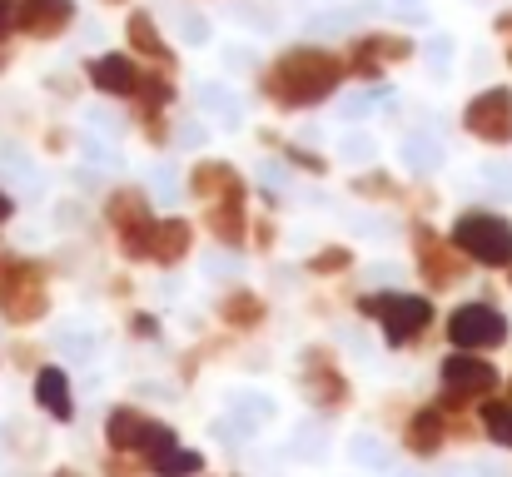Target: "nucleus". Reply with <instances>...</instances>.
I'll return each instance as SVG.
<instances>
[{
	"mask_svg": "<svg viewBox=\"0 0 512 477\" xmlns=\"http://www.w3.org/2000/svg\"><path fill=\"white\" fill-rule=\"evenodd\" d=\"M50 309V289H45V269L30 259H10L0 269V314L10 323H35Z\"/></svg>",
	"mask_w": 512,
	"mask_h": 477,
	"instance_id": "4",
	"label": "nucleus"
},
{
	"mask_svg": "<svg viewBox=\"0 0 512 477\" xmlns=\"http://www.w3.org/2000/svg\"><path fill=\"white\" fill-rule=\"evenodd\" d=\"M289 159H294V164H309V174H324V159H319V155H304V150H289Z\"/></svg>",
	"mask_w": 512,
	"mask_h": 477,
	"instance_id": "28",
	"label": "nucleus"
},
{
	"mask_svg": "<svg viewBox=\"0 0 512 477\" xmlns=\"http://www.w3.org/2000/svg\"><path fill=\"white\" fill-rule=\"evenodd\" d=\"M254 239H259V249H269V244H274V224H269V219H264V224H259V229H254Z\"/></svg>",
	"mask_w": 512,
	"mask_h": 477,
	"instance_id": "29",
	"label": "nucleus"
},
{
	"mask_svg": "<svg viewBox=\"0 0 512 477\" xmlns=\"http://www.w3.org/2000/svg\"><path fill=\"white\" fill-rule=\"evenodd\" d=\"M35 403L55 418V423H70L75 418V398H70V378L60 368H40L35 373Z\"/></svg>",
	"mask_w": 512,
	"mask_h": 477,
	"instance_id": "20",
	"label": "nucleus"
},
{
	"mask_svg": "<svg viewBox=\"0 0 512 477\" xmlns=\"http://www.w3.org/2000/svg\"><path fill=\"white\" fill-rule=\"evenodd\" d=\"M339 85H343V60L334 50H314V45L284 50V55L259 75V90H264L274 105H284V110L324 105Z\"/></svg>",
	"mask_w": 512,
	"mask_h": 477,
	"instance_id": "1",
	"label": "nucleus"
},
{
	"mask_svg": "<svg viewBox=\"0 0 512 477\" xmlns=\"http://www.w3.org/2000/svg\"><path fill=\"white\" fill-rule=\"evenodd\" d=\"M483 433H488L493 443L512 448V398H493V403H483Z\"/></svg>",
	"mask_w": 512,
	"mask_h": 477,
	"instance_id": "24",
	"label": "nucleus"
},
{
	"mask_svg": "<svg viewBox=\"0 0 512 477\" xmlns=\"http://www.w3.org/2000/svg\"><path fill=\"white\" fill-rule=\"evenodd\" d=\"M55 477H80V473H70V468H60V473H55Z\"/></svg>",
	"mask_w": 512,
	"mask_h": 477,
	"instance_id": "33",
	"label": "nucleus"
},
{
	"mask_svg": "<svg viewBox=\"0 0 512 477\" xmlns=\"http://www.w3.org/2000/svg\"><path fill=\"white\" fill-rule=\"evenodd\" d=\"M234 189H249V184H244V174H239L234 164H224V159H199L194 174H189V194L204 199V204H214V199H224V194H234Z\"/></svg>",
	"mask_w": 512,
	"mask_h": 477,
	"instance_id": "16",
	"label": "nucleus"
},
{
	"mask_svg": "<svg viewBox=\"0 0 512 477\" xmlns=\"http://www.w3.org/2000/svg\"><path fill=\"white\" fill-rule=\"evenodd\" d=\"M493 388H498V368H493L488 358H478V353H453V358H443V398H438L433 408L448 418V413H458V408L488 398Z\"/></svg>",
	"mask_w": 512,
	"mask_h": 477,
	"instance_id": "5",
	"label": "nucleus"
},
{
	"mask_svg": "<svg viewBox=\"0 0 512 477\" xmlns=\"http://www.w3.org/2000/svg\"><path fill=\"white\" fill-rule=\"evenodd\" d=\"M508 65H512V40H508Z\"/></svg>",
	"mask_w": 512,
	"mask_h": 477,
	"instance_id": "35",
	"label": "nucleus"
},
{
	"mask_svg": "<svg viewBox=\"0 0 512 477\" xmlns=\"http://www.w3.org/2000/svg\"><path fill=\"white\" fill-rule=\"evenodd\" d=\"M219 318H224L229 328H259V323H264V299L249 294V289H229V294L219 299Z\"/></svg>",
	"mask_w": 512,
	"mask_h": 477,
	"instance_id": "22",
	"label": "nucleus"
},
{
	"mask_svg": "<svg viewBox=\"0 0 512 477\" xmlns=\"http://www.w3.org/2000/svg\"><path fill=\"white\" fill-rule=\"evenodd\" d=\"M448 338L458 353H488V348L508 343V318L493 304H463L448 314Z\"/></svg>",
	"mask_w": 512,
	"mask_h": 477,
	"instance_id": "8",
	"label": "nucleus"
},
{
	"mask_svg": "<svg viewBox=\"0 0 512 477\" xmlns=\"http://www.w3.org/2000/svg\"><path fill=\"white\" fill-rule=\"evenodd\" d=\"M10 214H15V204H10V194H0V224H5Z\"/></svg>",
	"mask_w": 512,
	"mask_h": 477,
	"instance_id": "32",
	"label": "nucleus"
},
{
	"mask_svg": "<svg viewBox=\"0 0 512 477\" xmlns=\"http://www.w3.org/2000/svg\"><path fill=\"white\" fill-rule=\"evenodd\" d=\"M75 25V0H15V30L30 40H55Z\"/></svg>",
	"mask_w": 512,
	"mask_h": 477,
	"instance_id": "12",
	"label": "nucleus"
},
{
	"mask_svg": "<svg viewBox=\"0 0 512 477\" xmlns=\"http://www.w3.org/2000/svg\"><path fill=\"white\" fill-rule=\"evenodd\" d=\"M10 30H15V0H0V45L10 40Z\"/></svg>",
	"mask_w": 512,
	"mask_h": 477,
	"instance_id": "27",
	"label": "nucleus"
},
{
	"mask_svg": "<svg viewBox=\"0 0 512 477\" xmlns=\"http://www.w3.org/2000/svg\"><path fill=\"white\" fill-rule=\"evenodd\" d=\"M125 40H130V50H135V55H145V60H150V65H160L165 75L174 70V50H170V40L160 35V25L150 20V10H135V15H130Z\"/></svg>",
	"mask_w": 512,
	"mask_h": 477,
	"instance_id": "17",
	"label": "nucleus"
},
{
	"mask_svg": "<svg viewBox=\"0 0 512 477\" xmlns=\"http://www.w3.org/2000/svg\"><path fill=\"white\" fill-rule=\"evenodd\" d=\"M145 468H150L155 477H194V473H204V458L174 443V448H165V453H155Z\"/></svg>",
	"mask_w": 512,
	"mask_h": 477,
	"instance_id": "23",
	"label": "nucleus"
},
{
	"mask_svg": "<svg viewBox=\"0 0 512 477\" xmlns=\"http://www.w3.org/2000/svg\"><path fill=\"white\" fill-rule=\"evenodd\" d=\"M209 234L229 249H239L249 239V189H234V194L209 204Z\"/></svg>",
	"mask_w": 512,
	"mask_h": 477,
	"instance_id": "15",
	"label": "nucleus"
},
{
	"mask_svg": "<svg viewBox=\"0 0 512 477\" xmlns=\"http://www.w3.org/2000/svg\"><path fill=\"white\" fill-rule=\"evenodd\" d=\"M358 314H368L383 328V338H388L393 348H403V343H413V338L428 333L433 304H428L423 294H363V299H358Z\"/></svg>",
	"mask_w": 512,
	"mask_h": 477,
	"instance_id": "3",
	"label": "nucleus"
},
{
	"mask_svg": "<svg viewBox=\"0 0 512 477\" xmlns=\"http://www.w3.org/2000/svg\"><path fill=\"white\" fill-rule=\"evenodd\" d=\"M135 110H140V125H145V135L155 140V145H165L170 140V130H165V105L174 100V80L165 70H140V85H135Z\"/></svg>",
	"mask_w": 512,
	"mask_h": 477,
	"instance_id": "11",
	"label": "nucleus"
},
{
	"mask_svg": "<svg viewBox=\"0 0 512 477\" xmlns=\"http://www.w3.org/2000/svg\"><path fill=\"white\" fill-rule=\"evenodd\" d=\"M508 398H512V383H508Z\"/></svg>",
	"mask_w": 512,
	"mask_h": 477,
	"instance_id": "38",
	"label": "nucleus"
},
{
	"mask_svg": "<svg viewBox=\"0 0 512 477\" xmlns=\"http://www.w3.org/2000/svg\"><path fill=\"white\" fill-rule=\"evenodd\" d=\"M348 264H353V249H339V244H334V249H324V254L309 259V274H343Z\"/></svg>",
	"mask_w": 512,
	"mask_h": 477,
	"instance_id": "25",
	"label": "nucleus"
},
{
	"mask_svg": "<svg viewBox=\"0 0 512 477\" xmlns=\"http://www.w3.org/2000/svg\"><path fill=\"white\" fill-rule=\"evenodd\" d=\"M493 30H498L503 40H512V10H508V15H498V20H493Z\"/></svg>",
	"mask_w": 512,
	"mask_h": 477,
	"instance_id": "31",
	"label": "nucleus"
},
{
	"mask_svg": "<svg viewBox=\"0 0 512 477\" xmlns=\"http://www.w3.org/2000/svg\"><path fill=\"white\" fill-rule=\"evenodd\" d=\"M413 55V40L408 35H363L358 45H348L343 60V80H378L383 65H398Z\"/></svg>",
	"mask_w": 512,
	"mask_h": 477,
	"instance_id": "9",
	"label": "nucleus"
},
{
	"mask_svg": "<svg viewBox=\"0 0 512 477\" xmlns=\"http://www.w3.org/2000/svg\"><path fill=\"white\" fill-rule=\"evenodd\" d=\"M150 428H155V418H145L140 408H115L105 418V438H110L115 453H140L145 438H150Z\"/></svg>",
	"mask_w": 512,
	"mask_h": 477,
	"instance_id": "18",
	"label": "nucleus"
},
{
	"mask_svg": "<svg viewBox=\"0 0 512 477\" xmlns=\"http://www.w3.org/2000/svg\"><path fill=\"white\" fill-rule=\"evenodd\" d=\"M155 328H160V323H155V318H135V333H140V338H155Z\"/></svg>",
	"mask_w": 512,
	"mask_h": 477,
	"instance_id": "30",
	"label": "nucleus"
},
{
	"mask_svg": "<svg viewBox=\"0 0 512 477\" xmlns=\"http://www.w3.org/2000/svg\"><path fill=\"white\" fill-rule=\"evenodd\" d=\"M85 75H90V85L100 90V95H115V100H130L135 95V85H140V65L130 60V55H95L90 65H85Z\"/></svg>",
	"mask_w": 512,
	"mask_h": 477,
	"instance_id": "14",
	"label": "nucleus"
},
{
	"mask_svg": "<svg viewBox=\"0 0 512 477\" xmlns=\"http://www.w3.org/2000/svg\"><path fill=\"white\" fill-rule=\"evenodd\" d=\"M403 443H408V453H418V458H433V453L448 443V418H443L438 408H418V413L408 418V433H403Z\"/></svg>",
	"mask_w": 512,
	"mask_h": 477,
	"instance_id": "19",
	"label": "nucleus"
},
{
	"mask_svg": "<svg viewBox=\"0 0 512 477\" xmlns=\"http://www.w3.org/2000/svg\"><path fill=\"white\" fill-rule=\"evenodd\" d=\"M448 244H453L468 264H483V269H508L512 264V224L503 214H488V209L458 214Z\"/></svg>",
	"mask_w": 512,
	"mask_h": 477,
	"instance_id": "2",
	"label": "nucleus"
},
{
	"mask_svg": "<svg viewBox=\"0 0 512 477\" xmlns=\"http://www.w3.org/2000/svg\"><path fill=\"white\" fill-rule=\"evenodd\" d=\"M189 249H194L189 219H155V239H150V259L155 264H179Z\"/></svg>",
	"mask_w": 512,
	"mask_h": 477,
	"instance_id": "21",
	"label": "nucleus"
},
{
	"mask_svg": "<svg viewBox=\"0 0 512 477\" xmlns=\"http://www.w3.org/2000/svg\"><path fill=\"white\" fill-rule=\"evenodd\" d=\"M105 219H110V229L120 234L125 259L145 264V259H150V239H155L150 199H145L140 189H115V194H110V204H105Z\"/></svg>",
	"mask_w": 512,
	"mask_h": 477,
	"instance_id": "6",
	"label": "nucleus"
},
{
	"mask_svg": "<svg viewBox=\"0 0 512 477\" xmlns=\"http://www.w3.org/2000/svg\"><path fill=\"white\" fill-rule=\"evenodd\" d=\"M304 383H309L314 403L329 408V413L348 403V378L334 368V353H329V348H309V358H304Z\"/></svg>",
	"mask_w": 512,
	"mask_h": 477,
	"instance_id": "13",
	"label": "nucleus"
},
{
	"mask_svg": "<svg viewBox=\"0 0 512 477\" xmlns=\"http://www.w3.org/2000/svg\"><path fill=\"white\" fill-rule=\"evenodd\" d=\"M105 5H125V0H105Z\"/></svg>",
	"mask_w": 512,
	"mask_h": 477,
	"instance_id": "36",
	"label": "nucleus"
},
{
	"mask_svg": "<svg viewBox=\"0 0 512 477\" xmlns=\"http://www.w3.org/2000/svg\"><path fill=\"white\" fill-rule=\"evenodd\" d=\"M508 284H512V264H508Z\"/></svg>",
	"mask_w": 512,
	"mask_h": 477,
	"instance_id": "37",
	"label": "nucleus"
},
{
	"mask_svg": "<svg viewBox=\"0 0 512 477\" xmlns=\"http://www.w3.org/2000/svg\"><path fill=\"white\" fill-rule=\"evenodd\" d=\"M413 259H418V274L428 289H453L468 274V259L428 224H413Z\"/></svg>",
	"mask_w": 512,
	"mask_h": 477,
	"instance_id": "7",
	"label": "nucleus"
},
{
	"mask_svg": "<svg viewBox=\"0 0 512 477\" xmlns=\"http://www.w3.org/2000/svg\"><path fill=\"white\" fill-rule=\"evenodd\" d=\"M353 189H358V194H383V199H398V184H393V179H378V174L358 179Z\"/></svg>",
	"mask_w": 512,
	"mask_h": 477,
	"instance_id": "26",
	"label": "nucleus"
},
{
	"mask_svg": "<svg viewBox=\"0 0 512 477\" xmlns=\"http://www.w3.org/2000/svg\"><path fill=\"white\" fill-rule=\"evenodd\" d=\"M463 130L483 145H512V90H483L463 110Z\"/></svg>",
	"mask_w": 512,
	"mask_h": 477,
	"instance_id": "10",
	"label": "nucleus"
},
{
	"mask_svg": "<svg viewBox=\"0 0 512 477\" xmlns=\"http://www.w3.org/2000/svg\"><path fill=\"white\" fill-rule=\"evenodd\" d=\"M0 269H5V259H0Z\"/></svg>",
	"mask_w": 512,
	"mask_h": 477,
	"instance_id": "39",
	"label": "nucleus"
},
{
	"mask_svg": "<svg viewBox=\"0 0 512 477\" xmlns=\"http://www.w3.org/2000/svg\"><path fill=\"white\" fill-rule=\"evenodd\" d=\"M0 70H5V50H0Z\"/></svg>",
	"mask_w": 512,
	"mask_h": 477,
	"instance_id": "34",
	"label": "nucleus"
}]
</instances>
